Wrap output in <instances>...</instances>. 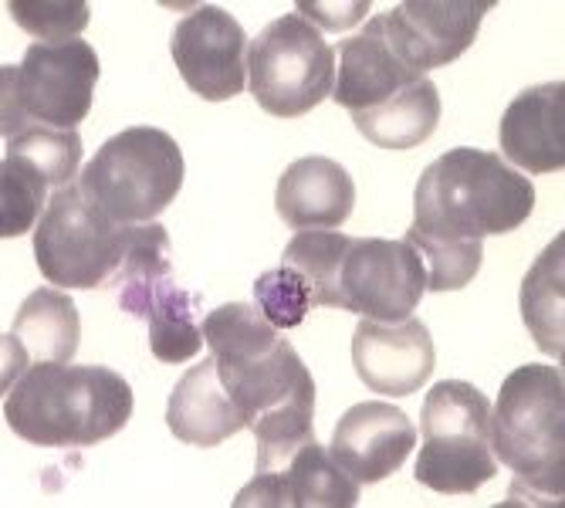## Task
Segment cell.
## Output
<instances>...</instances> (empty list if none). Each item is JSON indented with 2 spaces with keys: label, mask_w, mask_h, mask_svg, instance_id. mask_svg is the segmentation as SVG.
<instances>
[{
  "label": "cell",
  "mask_w": 565,
  "mask_h": 508,
  "mask_svg": "<svg viewBox=\"0 0 565 508\" xmlns=\"http://www.w3.org/2000/svg\"><path fill=\"white\" fill-rule=\"evenodd\" d=\"M221 380L258 437V472H278L316 441V380L258 305L231 301L203 319Z\"/></svg>",
  "instance_id": "obj_1"
},
{
  "label": "cell",
  "mask_w": 565,
  "mask_h": 508,
  "mask_svg": "<svg viewBox=\"0 0 565 508\" xmlns=\"http://www.w3.org/2000/svg\"><path fill=\"white\" fill-rule=\"evenodd\" d=\"M132 417V390L109 367L38 363L4 400L8 427L38 447H92L119 434Z\"/></svg>",
  "instance_id": "obj_2"
},
{
  "label": "cell",
  "mask_w": 565,
  "mask_h": 508,
  "mask_svg": "<svg viewBox=\"0 0 565 508\" xmlns=\"http://www.w3.org/2000/svg\"><path fill=\"white\" fill-rule=\"evenodd\" d=\"M535 211V187L501 163L498 152L457 146L437 157L414 190L417 234L440 241H484L508 234Z\"/></svg>",
  "instance_id": "obj_3"
},
{
  "label": "cell",
  "mask_w": 565,
  "mask_h": 508,
  "mask_svg": "<svg viewBox=\"0 0 565 508\" xmlns=\"http://www.w3.org/2000/svg\"><path fill=\"white\" fill-rule=\"evenodd\" d=\"M491 451L515 472L511 498L562 501L565 491V380L552 363L511 370L491 406Z\"/></svg>",
  "instance_id": "obj_4"
},
{
  "label": "cell",
  "mask_w": 565,
  "mask_h": 508,
  "mask_svg": "<svg viewBox=\"0 0 565 508\" xmlns=\"http://www.w3.org/2000/svg\"><path fill=\"white\" fill-rule=\"evenodd\" d=\"M78 187L116 224H149L183 187V152L167 129L129 126L98 146Z\"/></svg>",
  "instance_id": "obj_5"
},
{
  "label": "cell",
  "mask_w": 565,
  "mask_h": 508,
  "mask_svg": "<svg viewBox=\"0 0 565 508\" xmlns=\"http://www.w3.org/2000/svg\"><path fill=\"white\" fill-rule=\"evenodd\" d=\"M424 447L414 478L440 495H475L498 475L491 403L465 380H440L424 400Z\"/></svg>",
  "instance_id": "obj_6"
},
{
  "label": "cell",
  "mask_w": 565,
  "mask_h": 508,
  "mask_svg": "<svg viewBox=\"0 0 565 508\" xmlns=\"http://www.w3.org/2000/svg\"><path fill=\"white\" fill-rule=\"evenodd\" d=\"M98 82V55L82 38L31 44L18 68H4V136L24 126L75 129L88 119Z\"/></svg>",
  "instance_id": "obj_7"
},
{
  "label": "cell",
  "mask_w": 565,
  "mask_h": 508,
  "mask_svg": "<svg viewBox=\"0 0 565 508\" xmlns=\"http://www.w3.org/2000/svg\"><path fill=\"white\" fill-rule=\"evenodd\" d=\"M254 102L278 119L312 113L335 88V47L301 14L271 21L247 51Z\"/></svg>",
  "instance_id": "obj_8"
},
{
  "label": "cell",
  "mask_w": 565,
  "mask_h": 508,
  "mask_svg": "<svg viewBox=\"0 0 565 508\" xmlns=\"http://www.w3.org/2000/svg\"><path fill=\"white\" fill-rule=\"evenodd\" d=\"M129 244V224H116L106 211L68 183L51 193L47 208L34 227V258L47 282L58 288L106 285Z\"/></svg>",
  "instance_id": "obj_9"
},
{
  "label": "cell",
  "mask_w": 565,
  "mask_h": 508,
  "mask_svg": "<svg viewBox=\"0 0 565 508\" xmlns=\"http://www.w3.org/2000/svg\"><path fill=\"white\" fill-rule=\"evenodd\" d=\"M427 295V268L414 244L352 237L339 272V309L373 322H403Z\"/></svg>",
  "instance_id": "obj_10"
},
{
  "label": "cell",
  "mask_w": 565,
  "mask_h": 508,
  "mask_svg": "<svg viewBox=\"0 0 565 508\" xmlns=\"http://www.w3.org/2000/svg\"><path fill=\"white\" fill-rule=\"evenodd\" d=\"M250 41L237 18L217 4L186 14L170 34V55L190 92L207 102H227L247 85Z\"/></svg>",
  "instance_id": "obj_11"
},
{
  "label": "cell",
  "mask_w": 565,
  "mask_h": 508,
  "mask_svg": "<svg viewBox=\"0 0 565 508\" xmlns=\"http://www.w3.org/2000/svg\"><path fill=\"white\" fill-rule=\"evenodd\" d=\"M494 0H406L383 14V24L417 75L457 62L475 44Z\"/></svg>",
  "instance_id": "obj_12"
},
{
  "label": "cell",
  "mask_w": 565,
  "mask_h": 508,
  "mask_svg": "<svg viewBox=\"0 0 565 508\" xmlns=\"http://www.w3.org/2000/svg\"><path fill=\"white\" fill-rule=\"evenodd\" d=\"M437 352L430 329L420 319H403V322H373L363 319L352 336V367L355 377L370 390L383 396H409L417 393L430 373Z\"/></svg>",
  "instance_id": "obj_13"
},
{
  "label": "cell",
  "mask_w": 565,
  "mask_h": 508,
  "mask_svg": "<svg viewBox=\"0 0 565 508\" xmlns=\"http://www.w3.org/2000/svg\"><path fill=\"white\" fill-rule=\"evenodd\" d=\"M417 444V427L393 403H355L339 417L329 454L359 485H376L403 468Z\"/></svg>",
  "instance_id": "obj_14"
},
{
  "label": "cell",
  "mask_w": 565,
  "mask_h": 508,
  "mask_svg": "<svg viewBox=\"0 0 565 508\" xmlns=\"http://www.w3.org/2000/svg\"><path fill=\"white\" fill-rule=\"evenodd\" d=\"M359 501V481L319 444H301L288 465L278 472H258L250 485L234 498L237 508L247 505H271V508H352Z\"/></svg>",
  "instance_id": "obj_15"
},
{
  "label": "cell",
  "mask_w": 565,
  "mask_h": 508,
  "mask_svg": "<svg viewBox=\"0 0 565 508\" xmlns=\"http://www.w3.org/2000/svg\"><path fill=\"white\" fill-rule=\"evenodd\" d=\"M420 78L424 75H417L403 62L380 14L366 24V31L339 44V78L332 98L349 113H366Z\"/></svg>",
  "instance_id": "obj_16"
},
{
  "label": "cell",
  "mask_w": 565,
  "mask_h": 508,
  "mask_svg": "<svg viewBox=\"0 0 565 508\" xmlns=\"http://www.w3.org/2000/svg\"><path fill=\"white\" fill-rule=\"evenodd\" d=\"M501 152L525 173L565 167V85L545 82L519 92L501 116Z\"/></svg>",
  "instance_id": "obj_17"
},
{
  "label": "cell",
  "mask_w": 565,
  "mask_h": 508,
  "mask_svg": "<svg viewBox=\"0 0 565 508\" xmlns=\"http://www.w3.org/2000/svg\"><path fill=\"white\" fill-rule=\"evenodd\" d=\"M275 208L278 218L298 231L339 227L355 208V183L349 170L329 157H301L281 173Z\"/></svg>",
  "instance_id": "obj_18"
},
{
  "label": "cell",
  "mask_w": 565,
  "mask_h": 508,
  "mask_svg": "<svg viewBox=\"0 0 565 508\" xmlns=\"http://www.w3.org/2000/svg\"><path fill=\"white\" fill-rule=\"evenodd\" d=\"M167 427L177 441L193 447H217L247 427L241 406L221 380L217 360H203L183 373L167 403Z\"/></svg>",
  "instance_id": "obj_19"
},
{
  "label": "cell",
  "mask_w": 565,
  "mask_h": 508,
  "mask_svg": "<svg viewBox=\"0 0 565 508\" xmlns=\"http://www.w3.org/2000/svg\"><path fill=\"white\" fill-rule=\"evenodd\" d=\"M78 309L75 301L58 288H38L31 292L14 316L8 332V352H14V377L38 363H72L78 352Z\"/></svg>",
  "instance_id": "obj_20"
},
{
  "label": "cell",
  "mask_w": 565,
  "mask_h": 508,
  "mask_svg": "<svg viewBox=\"0 0 565 508\" xmlns=\"http://www.w3.org/2000/svg\"><path fill=\"white\" fill-rule=\"evenodd\" d=\"M200 295L180 288L173 278L157 282L129 316L149 326V349L160 363H186L203 349V326L196 322Z\"/></svg>",
  "instance_id": "obj_21"
},
{
  "label": "cell",
  "mask_w": 565,
  "mask_h": 508,
  "mask_svg": "<svg viewBox=\"0 0 565 508\" xmlns=\"http://www.w3.org/2000/svg\"><path fill=\"white\" fill-rule=\"evenodd\" d=\"M352 123L373 146L414 149L427 142L440 123V92L430 78H420L390 102H383V106L352 113Z\"/></svg>",
  "instance_id": "obj_22"
},
{
  "label": "cell",
  "mask_w": 565,
  "mask_h": 508,
  "mask_svg": "<svg viewBox=\"0 0 565 508\" xmlns=\"http://www.w3.org/2000/svg\"><path fill=\"white\" fill-rule=\"evenodd\" d=\"M522 319L535 346L555 360L565 356V234L539 254L522 282Z\"/></svg>",
  "instance_id": "obj_23"
},
{
  "label": "cell",
  "mask_w": 565,
  "mask_h": 508,
  "mask_svg": "<svg viewBox=\"0 0 565 508\" xmlns=\"http://www.w3.org/2000/svg\"><path fill=\"white\" fill-rule=\"evenodd\" d=\"M349 247L352 237L342 231H326V227L298 231L281 254V265L295 268L305 278V285L312 288L316 305L339 309V272Z\"/></svg>",
  "instance_id": "obj_24"
},
{
  "label": "cell",
  "mask_w": 565,
  "mask_h": 508,
  "mask_svg": "<svg viewBox=\"0 0 565 508\" xmlns=\"http://www.w3.org/2000/svg\"><path fill=\"white\" fill-rule=\"evenodd\" d=\"M170 234L160 224H146V227H129V244H126V258L119 272L106 282L116 295L122 313H132L136 305L157 288V282L170 278Z\"/></svg>",
  "instance_id": "obj_25"
},
{
  "label": "cell",
  "mask_w": 565,
  "mask_h": 508,
  "mask_svg": "<svg viewBox=\"0 0 565 508\" xmlns=\"http://www.w3.org/2000/svg\"><path fill=\"white\" fill-rule=\"evenodd\" d=\"M82 136L75 129H47V126H24L21 133L8 136L4 157L21 160L31 167L51 190H62L75 180L82 167Z\"/></svg>",
  "instance_id": "obj_26"
},
{
  "label": "cell",
  "mask_w": 565,
  "mask_h": 508,
  "mask_svg": "<svg viewBox=\"0 0 565 508\" xmlns=\"http://www.w3.org/2000/svg\"><path fill=\"white\" fill-rule=\"evenodd\" d=\"M406 244H414L427 268V292H460L481 272L484 247L481 241H440L417 231H406Z\"/></svg>",
  "instance_id": "obj_27"
},
{
  "label": "cell",
  "mask_w": 565,
  "mask_h": 508,
  "mask_svg": "<svg viewBox=\"0 0 565 508\" xmlns=\"http://www.w3.org/2000/svg\"><path fill=\"white\" fill-rule=\"evenodd\" d=\"M47 183L21 160L4 157L0 167V234L21 237L41 221V208H47Z\"/></svg>",
  "instance_id": "obj_28"
},
{
  "label": "cell",
  "mask_w": 565,
  "mask_h": 508,
  "mask_svg": "<svg viewBox=\"0 0 565 508\" xmlns=\"http://www.w3.org/2000/svg\"><path fill=\"white\" fill-rule=\"evenodd\" d=\"M254 298H258V309L265 313V319L275 329H295L308 309H312V288L305 285V278L281 265L275 272H265L258 282H254Z\"/></svg>",
  "instance_id": "obj_29"
},
{
  "label": "cell",
  "mask_w": 565,
  "mask_h": 508,
  "mask_svg": "<svg viewBox=\"0 0 565 508\" xmlns=\"http://www.w3.org/2000/svg\"><path fill=\"white\" fill-rule=\"evenodd\" d=\"M11 18L44 44H58V41H75L82 28L88 24V4L85 0H11L8 4Z\"/></svg>",
  "instance_id": "obj_30"
},
{
  "label": "cell",
  "mask_w": 565,
  "mask_h": 508,
  "mask_svg": "<svg viewBox=\"0 0 565 508\" xmlns=\"http://www.w3.org/2000/svg\"><path fill=\"white\" fill-rule=\"evenodd\" d=\"M298 11H305L301 18L308 21H319V24H326L329 31H335V28H349V24H355L359 18H363L366 11H370V0H355V4H349V8H342L345 14H329V11H335V8H322V4H308V0H301L298 4Z\"/></svg>",
  "instance_id": "obj_31"
}]
</instances>
